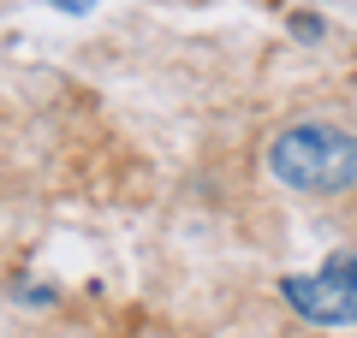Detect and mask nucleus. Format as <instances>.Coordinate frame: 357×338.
Segmentation results:
<instances>
[{
  "label": "nucleus",
  "instance_id": "nucleus-1",
  "mask_svg": "<svg viewBox=\"0 0 357 338\" xmlns=\"http://www.w3.org/2000/svg\"><path fill=\"white\" fill-rule=\"evenodd\" d=\"M268 166L286 190L304 196H340L357 184V137L333 125H286L268 143Z\"/></svg>",
  "mask_w": 357,
  "mask_h": 338
},
{
  "label": "nucleus",
  "instance_id": "nucleus-2",
  "mask_svg": "<svg viewBox=\"0 0 357 338\" xmlns=\"http://www.w3.org/2000/svg\"><path fill=\"white\" fill-rule=\"evenodd\" d=\"M280 297L316 326H351L357 321V255H328L321 273H286Z\"/></svg>",
  "mask_w": 357,
  "mask_h": 338
},
{
  "label": "nucleus",
  "instance_id": "nucleus-3",
  "mask_svg": "<svg viewBox=\"0 0 357 338\" xmlns=\"http://www.w3.org/2000/svg\"><path fill=\"white\" fill-rule=\"evenodd\" d=\"M292 36H304V42H316V36H321V18H310V13H298V18H292Z\"/></svg>",
  "mask_w": 357,
  "mask_h": 338
},
{
  "label": "nucleus",
  "instance_id": "nucleus-4",
  "mask_svg": "<svg viewBox=\"0 0 357 338\" xmlns=\"http://www.w3.org/2000/svg\"><path fill=\"white\" fill-rule=\"evenodd\" d=\"M48 6H60V13H89L96 0H48Z\"/></svg>",
  "mask_w": 357,
  "mask_h": 338
}]
</instances>
